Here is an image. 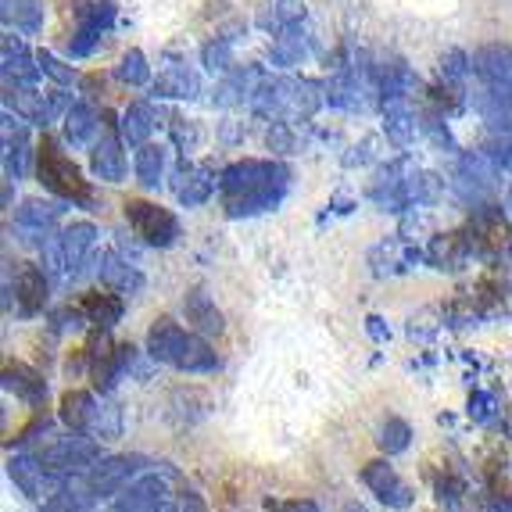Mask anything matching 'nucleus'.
I'll use <instances>...</instances> for the list:
<instances>
[{
	"label": "nucleus",
	"mask_w": 512,
	"mask_h": 512,
	"mask_svg": "<svg viewBox=\"0 0 512 512\" xmlns=\"http://www.w3.org/2000/svg\"><path fill=\"white\" fill-rule=\"evenodd\" d=\"M69 201H40V197H29L15 208V237L26 244V248H43L47 240L58 233V222L65 215Z\"/></svg>",
	"instance_id": "nucleus-11"
},
{
	"label": "nucleus",
	"mask_w": 512,
	"mask_h": 512,
	"mask_svg": "<svg viewBox=\"0 0 512 512\" xmlns=\"http://www.w3.org/2000/svg\"><path fill=\"white\" fill-rule=\"evenodd\" d=\"M115 79L119 83H126V86H144L147 79H151V65H147V58H144V51H126L119 58V65H115Z\"/></svg>",
	"instance_id": "nucleus-32"
},
{
	"label": "nucleus",
	"mask_w": 512,
	"mask_h": 512,
	"mask_svg": "<svg viewBox=\"0 0 512 512\" xmlns=\"http://www.w3.org/2000/svg\"><path fill=\"white\" fill-rule=\"evenodd\" d=\"M344 512H366V509H362L359 502H348V505H344Z\"/></svg>",
	"instance_id": "nucleus-36"
},
{
	"label": "nucleus",
	"mask_w": 512,
	"mask_h": 512,
	"mask_svg": "<svg viewBox=\"0 0 512 512\" xmlns=\"http://www.w3.org/2000/svg\"><path fill=\"white\" fill-rule=\"evenodd\" d=\"M101 119L104 115H97V108L90 101H76L69 111H65V140H69L72 147H86L90 140H94V133L101 129Z\"/></svg>",
	"instance_id": "nucleus-26"
},
{
	"label": "nucleus",
	"mask_w": 512,
	"mask_h": 512,
	"mask_svg": "<svg viewBox=\"0 0 512 512\" xmlns=\"http://www.w3.org/2000/svg\"><path fill=\"white\" fill-rule=\"evenodd\" d=\"M154 94L158 97H176V101H190V97L201 94V79L190 65L176 61V65H165L154 79Z\"/></svg>",
	"instance_id": "nucleus-24"
},
{
	"label": "nucleus",
	"mask_w": 512,
	"mask_h": 512,
	"mask_svg": "<svg viewBox=\"0 0 512 512\" xmlns=\"http://www.w3.org/2000/svg\"><path fill=\"white\" fill-rule=\"evenodd\" d=\"M172 502V491L169 484H165L158 473H140L133 484L126 487V491H119V495L111 498L108 509L101 512H165Z\"/></svg>",
	"instance_id": "nucleus-12"
},
{
	"label": "nucleus",
	"mask_w": 512,
	"mask_h": 512,
	"mask_svg": "<svg viewBox=\"0 0 512 512\" xmlns=\"http://www.w3.org/2000/svg\"><path fill=\"white\" fill-rule=\"evenodd\" d=\"M172 190H176V197H180V205L197 208V205H205L208 197L219 190V180L212 176V169H208V165L183 162L180 169L172 172Z\"/></svg>",
	"instance_id": "nucleus-18"
},
{
	"label": "nucleus",
	"mask_w": 512,
	"mask_h": 512,
	"mask_svg": "<svg viewBox=\"0 0 512 512\" xmlns=\"http://www.w3.org/2000/svg\"><path fill=\"white\" fill-rule=\"evenodd\" d=\"M308 43H312V36L305 33V22H294V26L280 29L273 43V65H280V69L301 65L308 54Z\"/></svg>",
	"instance_id": "nucleus-27"
},
{
	"label": "nucleus",
	"mask_w": 512,
	"mask_h": 512,
	"mask_svg": "<svg viewBox=\"0 0 512 512\" xmlns=\"http://www.w3.org/2000/svg\"><path fill=\"white\" fill-rule=\"evenodd\" d=\"M122 126L111 115H104L101 140L90 147V169L101 183H122L126 180V154H122Z\"/></svg>",
	"instance_id": "nucleus-14"
},
{
	"label": "nucleus",
	"mask_w": 512,
	"mask_h": 512,
	"mask_svg": "<svg viewBox=\"0 0 512 512\" xmlns=\"http://www.w3.org/2000/svg\"><path fill=\"white\" fill-rule=\"evenodd\" d=\"M15 312L22 319H36L51 298V273L36 262H18L15 269Z\"/></svg>",
	"instance_id": "nucleus-15"
},
{
	"label": "nucleus",
	"mask_w": 512,
	"mask_h": 512,
	"mask_svg": "<svg viewBox=\"0 0 512 512\" xmlns=\"http://www.w3.org/2000/svg\"><path fill=\"white\" fill-rule=\"evenodd\" d=\"M29 122H15L11 111L4 115V180H22L29 172Z\"/></svg>",
	"instance_id": "nucleus-20"
},
{
	"label": "nucleus",
	"mask_w": 512,
	"mask_h": 512,
	"mask_svg": "<svg viewBox=\"0 0 512 512\" xmlns=\"http://www.w3.org/2000/svg\"><path fill=\"white\" fill-rule=\"evenodd\" d=\"M4 29H15L18 36H36L43 29V0H0Z\"/></svg>",
	"instance_id": "nucleus-23"
},
{
	"label": "nucleus",
	"mask_w": 512,
	"mask_h": 512,
	"mask_svg": "<svg viewBox=\"0 0 512 512\" xmlns=\"http://www.w3.org/2000/svg\"><path fill=\"white\" fill-rule=\"evenodd\" d=\"M36 58H40L43 76H51L58 86H72V83H76V79H79V76H76V69H72V65H65V61H58L51 51H40V54H36Z\"/></svg>",
	"instance_id": "nucleus-34"
},
{
	"label": "nucleus",
	"mask_w": 512,
	"mask_h": 512,
	"mask_svg": "<svg viewBox=\"0 0 512 512\" xmlns=\"http://www.w3.org/2000/svg\"><path fill=\"white\" fill-rule=\"evenodd\" d=\"M147 355L169 369H180V373H215L219 369V355L212 351V344L197 330H187L169 316L154 319L147 330Z\"/></svg>",
	"instance_id": "nucleus-2"
},
{
	"label": "nucleus",
	"mask_w": 512,
	"mask_h": 512,
	"mask_svg": "<svg viewBox=\"0 0 512 512\" xmlns=\"http://www.w3.org/2000/svg\"><path fill=\"white\" fill-rule=\"evenodd\" d=\"M133 169H137V180L144 183L147 190H158L162 187V176H165V147L140 144L137 158H133Z\"/></svg>",
	"instance_id": "nucleus-29"
},
{
	"label": "nucleus",
	"mask_w": 512,
	"mask_h": 512,
	"mask_svg": "<svg viewBox=\"0 0 512 512\" xmlns=\"http://www.w3.org/2000/svg\"><path fill=\"white\" fill-rule=\"evenodd\" d=\"M165 512H176V505H169V509H165Z\"/></svg>",
	"instance_id": "nucleus-37"
},
{
	"label": "nucleus",
	"mask_w": 512,
	"mask_h": 512,
	"mask_svg": "<svg viewBox=\"0 0 512 512\" xmlns=\"http://www.w3.org/2000/svg\"><path fill=\"white\" fill-rule=\"evenodd\" d=\"M183 312H187V323L194 326L197 333H215V337H219V333L226 330L222 312L215 308L212 294H208L205 287H194V291L183 298Z\"/></svg>",
	"instance_id": "nucleus-25"
},
{
	"label": "nucleus",
	"mask_w": 512,
	"mask_h": 512,
	"mask_svg": "<svg viewBox=\"0 0 512 512\" xmlns=\"http://www.w3.org/2000/svg\"><path fill=\"white\" fill-rule=\"evenodd\" d=\"M58 419L69 430L90 434L94 441H115V437L122 434V416H119V409H115V405L97 402V394H90V391H69V394H61Z\"/></svg>",
	"instance_id": "nucleus-6"
},
{
	"label": "nucleus",
	"mask_w": 512,
	"mask_h": 512,
	"mask_svg": "<svg viewBox=\"0 0 512 512\" xmlns=\"http://www.w3.org/2000/svg\"><path fill=\"white\" fill-rule=\"evenodd\" d=\"M8 477L18 484L22 495H29L33 502H47L51 495H58V484L47 477V470L40 466V459L33 455V448H18L8 459Z\"/></svg>",
	"instance_id": "nucleus-16"
},
{
	"label": "nucleus",
	"mask_w": 512,
	"mask_h": 512,
	"mask_svg": "<svg viewBox=\"0 0 512 512\" xmlns=\"http://www.w3.org/2000/svg\"><path fill=\"white\" fill-rule=\"evenodd\" d=\"M291 190V169L276 158H244L219 172V201L230 219H255L280 208Z\"/></svg>",
	"instance_id": "nucleus-1"
},
{
	"label": "nucleus",
	"mask_w": 512,
	"mask_h": 512,
	"mask_svg": "<svg viewBox=\"0 0 512 512\" xmlns=\"http://www.w3.org/2000/svg\"><path fill=\"white\" fill-rule=\"evenodd\" d=\"M4 86H8L4 104L15 108L18 119H26L29 126L47 129L51 122L65 119V111L72 108L69 94H61V90H40V86H15V83H4Z\"/></svg>",
	"instance_id": "nucleus-10"
},
{
	"label": "nucleus",
	"mask_w": 512,
	"mask_h": 512,
	"mask_svg": "<svg viewBox=\"0 0 512 512\" xmlns=\"http://www.w3.org/2000/svg\"><path fill=\"white\" fill-rule=\"evenodd\" d=\"M122 140H126L129 147H140L151 140L154 126H158V115H154V108L147 101H133L126 111H122Z\"/></svg>",
	"instance_id": "nucleus-28"
},
{
	"label": "nucleus",
	"mask_w": 512,
	"mask_h": 512,
	"mask_svg": "<svg viewBox=\"0 0 512 512\" xmlns=\"http://www.w3.org/2000/svg\"><path fill=\"white\" fill-rule=\"evenodd\" d=\"M72 40L65 43L69 58H90L101 47V40L108 36V29L115 26V4L111 0H72Z\"/></svg>",
	"instance_id": "nucleus-8"
},
{
	"label": "nucleus",
	"mask_w": 512,
	"mask_h": 512,
	"mask_svg": "<svg viewBox=\"0 0 512 512\" xmlns=\"http://www.w3.org/2000/svg\"><path fill=\"white\" fill-rule=\"evenodd\" d=\"M79 312L86 316V323L97 326V330H111V326L119 323L122 312H126V298L115 291H90L79 298Z\"/></svg>",
	"instance_id": "nucleus-22"
},
{
	"label": "nucleus",
	"mask_w": 512,
	"mask_h": 512,
	"mask_svg": "<svg viewBox=\"0 0 512 512\" xmlns=\"http://www.w3.org/2000/svg\"><path fill=\"white\" fill-rule=\"evenodd\" d=\"M0 61H4V83H15V86H36L43 76L40 69V58L36 54H29V47L18 36H4V43H0Z\"/></svg>",
	"instance_id": "nucleus-17"
},
{
	"label": "nucleus",
	"mask_w": 512,
	"mask_h": 512,
	"mask_svg": "<svg viewBox=\"0 0 512 512\" xmlns=\"http://www.w3.org/2000/svg\"><path fill=\"white\" fill-rule=\"evenodd\" d=\"M22 448H33V455L40 459L47 477L58 484V491L69 487L72 480H79L101 459V441H94L90 434H79V430H69V434L61 437H47L40 444H22Z\"/></svg>",
	"instance_id": "nucleus-4"
},
{
	"label": "nucleus",
	"mask_w": 512,
	"mask_h": 512,
	"mask_svg": "<svg viewBox=\"0 0 512 512\" xmlns=\"http://www.w3.org/2000/svg\"><path fill=\"white\" fill-rule=\"evenodd\" d=\"M205 65L208 69H219V72H226V69H233V36H215L212 43L205 47Z\"/></svg>",
	"instance_id": "nucleus-33"
},
{
	"label": "nucleus",
	"mask_w": 512,
	"mask_h": 512,
	"mask_svg": "<svg viewBox=\"0 0 512 512\" xmlns=\"http://www.w3.org/2000/svg\"><path fill=\"white\" fill-rule=\"evenodd\" d=\"M4 391L15 394L18 402L33 405V409H43V402H47V380H43V373L15 359L4 362Z\"/></svg>",
	"instance_id": "nucleus-19"
},
{
	"label": "nucleus",
	"mask_w": 512,
	"mask_h": 512,
	"mask_svg": "<svg viewBox=\"0 0 512 512\" xmlns=\"http://www.w3.org/2000/svg\"><path fill=\"white\" fill-rule=\"evenodd\" d=\"M359 477H362V484L369 487V495H376V502L387 505V509L405 512V509H412V502H416L412 487L405 484L402 477H398V470H394L387 459L366 462V466L359 470Z\"/></svg>",
	"instance_id": "nucleus-13"
},
{
	"label": "nucleus",
	"mask_w": 512,
	"mask_h": 512,
	"mask_svg": "<svg viewBox=\"0 0 512 512\" xmlns=\"http://www.w3.org/2000/svg\"><path fill=\"white\" fill-rule=\"evenodd\" d=\"M269 512H319L312 498H287V502H269Z\"/></svg>",
	"instance_id": "nucleus-35"
},
{
	"label": "nucleus",
	"mask_w": 512,
	"mask_h": 512,
	"mask_svg": "<svg viewBox=\"0 0 512 512\" xmlns=\"http://www.w3.org/2000/svg\"><path fill=\"white\" fill-rule=\"evenodd\" d=\"M36 180L43 183V190H51L54 197L69 201V205L79 208H94L97 197L94 187L86 180L79 165L65 154V144L51 133H43L40 144H36Z\"/></svg>",
	"instance_id": "nucleus-3"
},
{
	"label": "nucleus",
	"mask_w": 512,
	"mask_h": 512,
	"mask_svg": "<svg viewBox=\"0 0 512 512\" xmlns=\"http://www.w3.org/2000/svg\"><path fill=\"white\" fill-rule=\"evenodd\" d=\"M294 22H305V4H298V0H280L276 8L262 11V18H258V26L273 29V33L294 26Z\"/></svg>",
	"instance_id": "nucleus-31"
},
{
	"label": "nucleus",
	"mask_w": 512,
	"mask_h": 512,
	"mask_svg": "<svg viewBox=\"0 0 512 512\" xmlns=\"http://www.w3.org/2000/svg\"><path fill=\"white\" fill-rule=\"evenodd\" d=\"M122 212H126L129 230L137 233L147 248H172V244L183 237L180 219H176L169 208L154 205V201H144V197H129L126 205H122Z\"/></svg>",
	"instance_id": "nucleus-9"
},
{
	"label": "nucleus",
	"mask_w": 512,
	"mask_h": 512,
	"mask_svg": "<svg viewBox=\"0 0 512 512\" xmlns=\"http://www.w3.org/2000/svg\"><path fill=\"white\" fill-rule=\"evenodd\" d=\"M97 226L94 222H72L65 230L54 233L47 244H43V269L51 273L54 283H72L83 276L86 262L97 248Z\"/></svg>",
	"instance_id": "nucleus-5"
},
{
	"label": "nucleus",
	"mask_w": 512,
	"mask_h": 512,
	"mask_svg": "<svg viewBox=\"0 0 512 512\" xmlns=\"http://www.w3.org/2000/svg\"><path fill=\"white\" fill-rule=\"evenodd\" d=\"M376 444H380V452H384V455H402V452H409L412 427L405 423L402 416H387L384 427H380V437H376Z\"/></svg>",
	"instance_id": "nucleus-30"
},
{
	"label": "nucleus",
	"mask_w": 512,
	"mask_h": 512,
	"mask_svg": "<svg viewBox=\"0 0 512 512\" xmlns=\"http://www.w3.org/2000/svg\"><path fill=\"white\" fill-rule=\"evenodd\" d=\"M140 473H147L144 455H101V459L79 477V487H83L86 495H94L97 502H111V498L119 495V491H126Z\"/></svg>",
	"instance_id": "nucleus-7"
},
{
	"label": "nucleus",
	"mask_w": 512,
	"mask_h": 512,
	"mask_svg": "<svg viewBox=\"0 0 512 512\" xmlns=\"http://www.w3.org/2000/svg\"><path fill=\"white\" fill-rule=\"evenodd\" d=\"M97 280H101V287L122 294V298H137L144 291V273H140L137 265H129L122 255H101Z\"/></svg>",
	"instance_id": "nucleus-21"
}]
</instances>
